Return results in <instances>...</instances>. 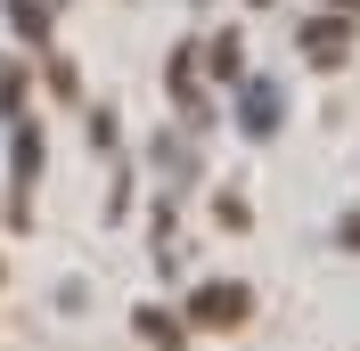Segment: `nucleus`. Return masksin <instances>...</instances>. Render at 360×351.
Returning <instances> with one entry per match:
<instances>
[{"label": "nucleus", "mask_w": 360, "mask_h": 351, "mask_svg": "<svg viewBox=\"0 0 360 351\" xmlns=\"http://www.w3.org/2000/svg\"><path fill=\"white\" fill-rule=\"evenodd\" d=\"M8 25H17L33 49H49V0H8Z\"/></svg>", "instance_id": "obj_7"}, {"label": "nucleus", "mask_w": 360, "mask_h": 351, "mask_svg": "<svg viewBox=\"0 0 360 351\" xmlns=\"http://www.w3.org/2000/svg\"><path fill=\"white\" fill-rule=\"evenodd\" d=\"M0 114H8V123L25 114V66H0Z\"/></svg>", "instance_id": "obj_10"}, {"label": "nucleus", "mask_w": 360, "mask_h": 351, "mask_svg": "<svg viewBox=\"0 0 360 351\" xmlns=\"http://www.w3.org/2000/svg\"><path fill=\"white\" fill-rule=\"evenodd\" d=\"M33 180H41V131L17 114V220L33 213Z\"/></svg>", "instance_id": "obj_5"}, {"label": "nucleus", "mask_w": 360, "mask_h": 351, "mask_svg": "<svg viewBox=\"0 0 360 351\" xmlns=\"http://www.w3.org/2000/svg\"><path fill=\"white\" fill-rule=\"evenodd\" d=\"M278 114H287L278 82H238V131H246V139H270V131H278Z\"/></svg>", "instance_id": "obj_3"}, {"label": "nucleus", "mask_w": 360, "mask_h": 351, "mask_svg": "<svg viewBox=\"0 0 360 351\" xmlns=\"http://www.w3.org/2000/svg\"><path fill=\"white\" fill-rule=\"evenodd\" d=\"M213 213H221V229H246V220H254L246 197H213Z\"/></svg>", "instance_id": "obj_12"}, {"label": "nucleus", "mask_w": 360, "mask_h": 351, "mask_svg": "<svg viewBox=\"0 0 360 351\" xmlns=\"http://www.w3.org/2000/svg\"><path fill=\"white\" fill-rule=\"evenodd\" d=\"M164 82H172V98H180V123L205 131V123H213V98H205V82H197V41H180L172 58H164Z\"/></svg>", "instance_id": "obj_1"}, {"label": "nucleus", "mask_w": 360, "mask_h": 351, "mask_svg": "<svg viewBox=\"0 0 360 351\" xmlns=\"http://www.w3.org/2000/svg\"><path fill=\"white\" fill-rule=\"evenodd\" d=\"M41 66H49V90H58V98H74V66L58 58V49H41Z\"/></svg>", "instance_id": "obj_11"}, {"label": "nucleus", "mask_w": 360, "mask_h": 351, "mask_svg": "<svg viewBox=\"0 0 360 351\" xmlns=\"http://www.w3.org/2000/svg\"><path fill=\"white\" fill-rule=\"evenodd\" d=\"M156 172H172V188H188V180H197V147H188V123L156 139Z\"/></svg>", "instance_id": "obj_6"}, {"label": "nucleus", "mask_w": 360, "mask_h": 351, "mask_svg": "<svg viewBox=\"0 0 360 351\" xmlns=\"http://www.w3.org/2000/svg\"><path fill=\"white\" fill-rule=\"evenodd\" d=\"M336 237H344V245L360 253V213H344V229H336Z\"/></svg>", "instance_id": "obj_13"}, {"label": "nucleus", "mask_w": 360, "mask_h": 351, "mask_svg": "<svg viewBox=\"0 0 360 351\" xmlns=\"http://www.w3.org/2000/svg\"><path fill=\"white\" fill-rule=\"evenodd\" d=\"M139 335H148V343H164V351L188 343V327H180V319H164V310H139Z\"/></svg>", "instance_id": "obj_9"}, {"label": "nucleus", "mask_w": 360, "mask_h": 351, "mask_svg": "<svg viewBox=\"0 0 360 351\" xmlns=\"http://www.w3.org/2000/svg\"><path fill=\"white\" fill-rule=\"evenodd\" d=\"M303 58H311V66H344V58H352V25L344 17H311L303 25Z\"/></svg>", "instance_id": "obj_4"}, {"label": "nucleus", "mask_w": 360, "mask_h": 351, "mask_svg": "<svg viewBox=\"0 0 360 351\" xmlns=\"http://www.w3.org/2000/svg\"><path fill=\"white\" fill-rule=\"evenodd\" d=\"M205 66L221 74V82H246V58H238V33H221V41H205Z\"/></svg>", "instance_id": "obj_8"}, {"label": "nucleus", "mask_w": 360, "mask_h": 351, "mask_svg": "<svg viewBox=\"0 0 360 351\" xmlns=\"http://www.w3.org/2000/svg\"><path fill=\"white\" fill-rule=\"evenodd\" d=\"M328 8H344V17H360V0H328Z\"/></svg>", "instance_id": "obj_14"}, {"label": "nucleus", "mask_w": 360, "mask_h": 351, "mask_svg": "<svg viewBox=\"0 0 360 351\" xmlns=\"http://www.w3.org/2000/svg\"><path fill=\"white\" fill-rule=\"evenodd\" d=\"M246 310H254L246 286H197V294H188V327H238Z\"/></svg>", "instance_id": "obj_2"}]
</instances>
